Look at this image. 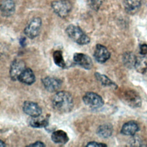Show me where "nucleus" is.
<instances>
[{"mask_svg":"<svg viewBox=\"0 0 147 147\" xmlns=\"http://www.w3.org/2000/svg\"><path fill=\"white\" fill-rule=\"evenodd\" d=\"M134 68L138 72L145 74L147 71V57L144 55L137 57Z\"/></svg>","mask_w":147,"mask_h":147,"instance_id":"6ab92c4d","label":"nucleus"},{"mask_svg":"<svg viewBox=\"0 0 147 147\" xmlns=\"http://www.w3.org/2000/svg\"><path fill=\"white\" fill-rule=\"evenodd\" d=\"M42 21L40 18L36 17L30 21L24 29L25 34L30 38L36 37L40 33Z\"/></svg>","mask_w":147,"mask_h":147,"instance_id":"39448f33","label":"nucleus"},{"mask_svg":"<svg viewBox=\"0 0 147 147\" xmlns=\"http://www.w3.org/2000/svg\"><path fill=\"white\" fill-rule=\"evenodd\" d=\"M49 121L47 118L41 117V115L37 117H33L29 119V124L33 127L41 128L47 127L48 125Z\"/></svg>","mask_w":147,"mask_h":147,"instance_id":"dca6fc26","label":"nucleus"},{"mask_svg":"<svg viewBox=\"0 0 147 147\" xmlns=\"http://www.w3.org/2000/svg\"><path fill=\"white\" fill-rule=\"evenodd\" d=\"M24 111L32 117L39 116L42 113V109L40 106L32 101H26L23 104Z\"/></svg>","mask_w":147,"mask_h":147,"instance_id":"6e6552de","label":"nucleus"},{"mask_svg":"<svg viewBox=\"0 0 147 147\" xmlns=\"http://www.w3.org/2000/svg\"><path fill=\"white\" fill-rule=\"evenodd\" d=\"M95 60L100 63L106 62L110 57V53L107 49L101 44H97L94 53Z\"/></svg>","mask_w":147,"mask_h":147,"instance_id":"9d476101","label":"nucleus"},{"mask_svg":"<svg viewBox=\"0 0 147 147\" xmlns=\"http://www.w3.org/2000/svg\"><path fill=\"white\" fill-rule=\"evenodd\" d=\"M140 53L141 55H147V45L145 44H142L140 47Z\"/></svg>","mask_w":147,"mask_h":147,"instance_id":"393cba45","label":"nucleus"},{"mask_svg":"<svg viewBox=\"0 0 147 147\" xmlns=\"http://www.w3.org/2000/svg\"><path fill=\"white\" fill-rule=\"evenodd\" d=\"M42 82L45 88L51 92L57 91L61 84L60 80L51 76H47L43 78Z\"/></svg>","mask_w":147,"mask_h":147,"instance_id":"1a4fd4ad","label":"nucleus"},{"mask_svg":"<svg viewBox=\"0 0 147 147\" xmlns=\"http://www.w3.org/2000/svg\"><path fill=\"white\" fill-rule=\"evenodd\" d=\"M74 61L86 69H90L92 67L91 58L87 55L82 53H76L73 56Z\"/></svg>","mask_w":147,"mask_h":147,"instance_id":"9b49d317","label":"nucleus"},{"mask_svg":"<svg viewBox=\"0 0 147 147\" xmlns=\"http://www.w3.org/2000/svg\"><path fill=\"white\" fill-rule=\"evenodd\" d=\"M107 145L105 144L102 143H99L98 142H95V141H92V142H89L87 145L86 146H106Z\"/></svg>","mask_w":147,"mask_h":147,"instance_id":"a878e982","label":"nucleus"},{"mask_svg":"<svg viewBox=\"0 0 147 147\" xmlns=\"http://www.w3.org/2000/svg\"><path fill=\"white\" fill-rule=\"evenodd\" d=\"M0 146H5V144L3 143V142L2 141V140H1L0 141Z\"/></svg>","mask_w":147,"mask_h":147,"instance_id":"c85d7f7f","label":"nucleus"},{"mask_svg":"<svg viewBox=\"0 0 147 147\" xmlns=\"http://www.w3.org/2000/svg\"><path fill=\"white\" fill-rule=\"evenodd\" d=\"M51 138L55 143L59 144H64L69 140L67 134L61 130H58L53 131L52 134Z\"/></svg>","mask_w":147,"mask_h":147,"instance_id":"f3484780","label":"nucleus"},{"mask_svg":"<svg viewBox=\"0 0 147 147\" xmlns=\"http://www.w3.org/2000/svg\"><path fill=\"white\" fill-rule=\"evenodd\" d=\"M139 130L138 124L134 121H129L125 123L122 127L121 132L126 136H134Z\"/></svg>","mask_w":147,"mask_h":147,"instance_id":"ddd939ff","label":"nucleus"},{"mask_svg":"<svg viewBox=\"0 0 147 147\" xmlns=\"http://www.w3.org/2000/svg\"><path fill=\"white\" fill-rule=\"evenodd\" d=\"M53 58L56 65L61 68H64L65 67V63L61 51H55L53 53Z\"/></svg>","mask_w":147,"mask_h":147,"instance_id":"412c9836","label":"nucleus"},{"mask_svg":"<svg viewBox=\"0 0 147 147\" xmlns=\"http://www.w3.org/2000/svg\"><path fill=\"white\" fill-rule=\"evenodd\" d=\"M97 134L103 138L110 137L113 133V126L110 123H105L98 127L96 130Z\"/></svg>","mask_w":147,"mask_h":147,"instance_id":"a211bd4d","label":"nucleus"},{"mask_svg":"<svg viewBox=\"0 0 147 147\" xmlns=\"http://www.w3.org/2000/svg\"><path fill=\"white\" fill-rule=\"evenodd\" d=\"M123 62L126 67L129 68L134 67L137 57L131 52H126L123 55Z\"/></svg>","mask_w":147,"mask_h":147,"instance_id":"aec40b11","label":"nucleus"},{"mask_svg":"<svg viewBox=\"0 0 147 147\" xmlns=\"http://www.w3.org/2000/svg\"><path fill=\"white\" fill-rule=\"evenodd\" d=\"M53 11L60 17H66L72 9V4L68 0H56L52 2Z\"/></svg>","mask_w":147,"mask_h":147,"instance_id":"7ed1b4c3","label":"nucleus"},{"mask_svg":"<svg viewBox=\"0 0 147 147\" xmlns=\"http://www.w3.org/2000/svg\"><path fill=\"white\" fill-rule=\"evenodd\" d=\"M130 145L131 146H146V145L145 144V142L143 141V140H142L138 136L133 137L130 140Z\"/></svg>","mask_w":147,"mask_h":147,"instance_id":"5701e85b","label":"nucleus"},{"mask_svg":"<svg viewBox=\"0 0 147 147\" xmlns=\"http://www.w3.org/2000/svg\"><path fill=\"white\" fill-rule=\"evenodd\" d=\"M26 68L25 63L21 60H15L13 61L10 68V76L12 80H18V78Z\"/></svg>","mask_w":147,"mask_h":147,"instance_id":"0eeeda50","label":"nucleus"},{"mask_svg":"<svg viewBox=\"0 0 147 147\" xmlns=\"http://www.w3.org/2000/svg\"><path fill=\"white\" fill-rule=\"evenodd\" d=\"M68 36L74 42L80 45H86L90 42L89 37L81 29L75 25H68L65 30Z\"/></svg>","mask_w":147,"mask_h":147,"instance_id":"f03ea898","label":"nucleus"},{"mask_svg":"<svg viewBox=\"0 0 147 147\" xmlns=\"http://www.w3.org/2000/svg\"><path fill=\"white\" fill-rule=\"evenodd\" d=\"M52 105L55 110L61 113L70 111L74 106L72 95L67 91H59L52 98Z\"/></svg>","mask_w":147,"mask_h":147,"instance_id":"f257e3e1","label":"nucleus"},{"mask_svg":"<svg viewBox=\"0 0 147 147\" xmlns=\"http://www.w3.org/2000/svg\"><path fill=\"white\" fill-rule=\"evenodd\" d=\"M83 100L84 104L91 109H98L103 105V100L98 94L93 92H87L83 97Z\"/></svg>","mask_w":147,"mask_h":147,"instance_id":"423d86ee","label":"nucleus"},{"mask_svg":"<svg viewBox=\"0 0 147 147\" xmlns=\"http://www.w3.org/2000/svg\"><path fill=\"white\" fill-rule=\"evenodd\" d=\"M29 146H45V144H43V142L41 141H37L34 142L33 144H32L29 145Z\"/></svg>","mask_w":147,"mask_h":147,"instance_id":"bb28decb","label":"nucleus"},{"mask_svg":"<svg viewBox=\"0 0 147 147\" xmlns=\"http://www.w3.org/2000/svg\"><path fill=\"white\" fill-rule=\"evenodd\" d=\"M141 0H125L124 7L127 13L133 14L137 13L140 8Z\"/></svg>","mask_w":147,"mask_h":147,"instance_id":"2eb2a0df","label":"nucleus"},{"mask_svg":"<svg viewBox=\"0 0 147 147\" xmlns=\"http://www.w3.org/2000/svg\"><path fill=\"white\" fill-rule=\"evenodd\" d=\"M121 98L123 102L131 107L137 108L141 106V98L140 95L133 90L129 89L124 91Z\"/></svg>","mask_w":147,"mask_h":147,"instance_id":"20e7f679","label":"nucleus"},{"mask_svg":"<svg viewBox=\"0 0 147 147\" xmlns=\"http://www.w3.org/2000/svg\"><path fill=\"white\" fill-rule=\"evenodd\" d=\"M89 5L95 10H98L101 4L100 0H88Z\"/></svg>","mask_w":147,"mask_h":147,"instance_id":"b1692460","label":"nucleus"},{"mask_svg":"<svg viewBox=\"0 0 147 147\" xmlns=\"http://www.w3.org/2000/svg\"><path fill=\"white\" fill-rule=\"evenodd\" d=\"M15 11V3L13 0L1 1V12L2 16L8 17L11 16Z\"/></svg>","mask_w":147,"mask_h":147,"instance_id":"f8f14e48","label":"nucleus"},{"mask_svg":"<svg viewBox=\"0 0 147 147\" xmlns=\"http://www.w3.org/2000/svg\"><path fill=\"white\" fill-rule=\"evenodd\" d=\"M20 42L21 45L22 47L25 46V45H26V39H25V37H22L20 40Z\"/></svg>","mask_w":147,"mask_h":147,"instance_id":"cd10ccee","label":"nucleus"},{"mask_svg":"<svg viewBox=\"0 0 147 147\" xmlns=\"http://www.w3.org/2000/svg\"><path fill=\"white\" fill-rule=\"evenodd\" d=\"M95 76L96 79L104 86H109V87H117L116 84L113 82L108 77L106 76L100 74L99 73H95Z\"/></svg>","mask_w":147,"mask_h":147,"instance_id":"4be33fe9","label":"nucleus"},{"mask_svg":"<svg viewBox=\"0 0 147 147\" xmlns=\"http://www.w3.org/2000/svg\"><path fill=\"white\" fill-rule=\"evenodd\" d=\"M18 80L26 84H32L35 81V76L33 71L29 68H26L20 75Z\"/></svg>","mask_w":147,"mask_h":147,"instance_id":"4468645a","label":"nucleus"}]
</instances>
